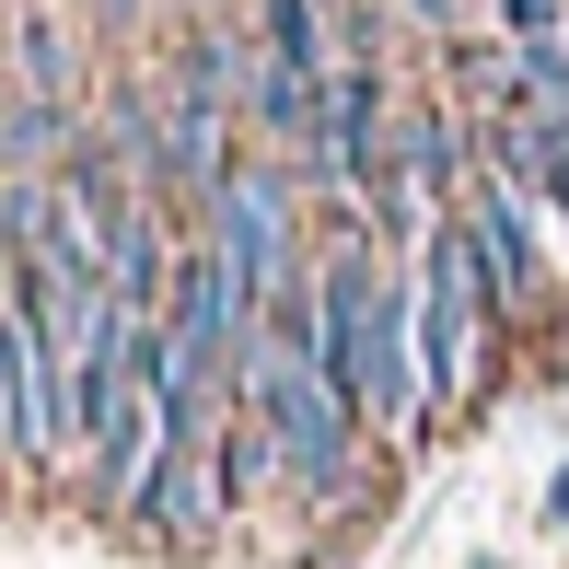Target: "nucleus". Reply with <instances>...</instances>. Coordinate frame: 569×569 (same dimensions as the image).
I'll list each match as a JSON object with an SVG mask.
<instances>
[{
  "mask_svg": "<svg viewBox=\"0 0 569 569\" xmlns=\"http://www.w3.org/2000/svg\"><path fill=\"white\" fill-rule=\"evenodd\" d=\"M93 23H106V36H140V0H82Z\"/></svg>",
  "mask_w": 569,
  "mask_h": 569,
  "instance_id": "obj_9",
  "label": "nucleus"
},
{
  "mask_svg": "<svg viewBox=\"0 0 569 569\" xmlns=\"http://www.w3.org/2000/svg\"><path fill=\"white\" fill-rule=\"evenodd\" d=\"M558 23H569V0H500V36L511 47H558Z\"/></svg>",
  "mask_w": 569,
  "mask_h": 569,
  "instance_id": "obj_8",
  "label": "nucleus"
},
{
  "mask_svg": "<svg viewBox=\"0 0 569 569\" xmlns=\"http://www.w3.org/2000/svg\"><path fill=\"white\" fill-rule=\"evenodd\" d=\"M547 210H558V221H569V187H558V198H547Z\"/></svg>",
  "mask_w": 569,
  "mask_h": 569,
  "instance_id": "obj_11",
  "label": "nucleus"
},
{
  "mask_svg": "<svg viewBox=\"0 0 569 569\" xmlns=\"http://www.w3.org/2000/svg\"><path fill=\"white\" fill-rule=\"evenodd\" d=\"M407 291H419V383H430V419H453L465 383H477V338H488V315H500L477 232H465V221H430Z\"/></svg>",
  "mask_w": 569,
  "mask_h": 569,
  "instance_id": "obj_2",
  "label": "nucleus"
},
{
  "mask_svg": "<svg viewBox=\"0 0 569 569\" xmlns=\"http://www.w3.org/2000/svg\"><path fill=\"white\" fill-rule=\"evenodd\" d=\"M210 477H221V511H244L256 488L279 477V442H268V419H256V407H232V419H221V442H210Z\"/></svg>",
  "mask_w": 569,
  "mask_h": 569,
  "instance_id": "obj_7",
  "label": "nucleus"
},
{
  "mask_svg": "<svg viewBox=\"0 0 569 569\" xmlns=\"http://www.w3.org/2000/svg\"><path fill=\"white\" fill-rule=\"evenodd\" d=\"M210 12H221V0H210Z\"/></svg>",
  "mask_w": 569,
  "mask_h": 569,
  "instance_id": "obj_13",
  "label": "nucleus"
},
{
  "mask_svg": "<svg viewBox=\"0 0 569 569\" xmlns=\"http://www.w3.org/2000/svg\"><path fill=\"white\" fill-rule=\"evenodd\" d=\"M453 221L477 232L500 315H535V302H547V232H535V198L511 187V174H488V163H477V187H465V210H453Z\"/></svg>",
  "mask_w": 569,
  "mask_h": 569,
  "instance_id": "obj_4",
  "label": "nucleus"
},
{
  "mask_svg": "<svg viewBox=\"0 0 569 569\" xmlns=\"http://www.w3.org/2000/svg\"><path fill=\"white\" fill-rule=\"evenodd\" d=\"M232 407H256L279 442V488H302V500H338L360 477V407L326 383V360H291L256 338L244 349V383H232Z\"/></svg>",
  "mask_w": 569,
  "mask_h": 569,
  "instance_id": "obj_1",
  "label": "nucleus"
},
{
  "mask_svg": "<svg viewBox=\"0 0 569 569\" xmlns=\"http://www.w3.org/2000/svg\"><path fill=\"white\" fill-rule=\"evenodd\" d=\"M326 23H338L326 0H256V47H268L279 70H315V82L338 70V36H326Z\"/></svg>",
  "mask_w": 569,
  "mask_h": 569,
  "instance_id": "obj_6",
  "label": "nucleus"
},
{
  "mask_svg": "<svg viewBox=\"0 0 569 569\" xmlns=\"http://www.w3.org/2000/svg\"><path fill=\"white\" fill-rule=\"evenodd\" d=\"M198 232H210V244L232 256V279L268 302L279 279H302V174L279 163V151H244V163H232V187L198 210Z\"/></svg>",
  "mask_w": 569,
  "mask_h": 569,
  "instance_id": "obj_3",
  "label": "nucleus"
},
{
  "mask_svg": "<svg viewBox=\"0 0 569 569\" xmlns=\"http://www.w3.org/2000/svg\"><path fill=\"white\" fill-rule=\"evenodd\" d=\"M477 569H500V558H477Z\"/></svg>",
  "mask_w": 569,
  "mask_h": 569,
  "instance_id": "obj_12",
  "label": "nucleus"
},
{
  "mask_svg": "<svg viewBox=\"0 0 569 569\" xmlns=\"http://www.w3.org/2000/svg\"><path fill=\"white\" fill-rule=\"evenodd\" d=\"M547 523H569V465H558V477H547Z\"/></svg>",
  "mask_w": 569,
  "mask_h": 569,
  "instance_id": "obj_10",
  "label": "nucleus"
},
{
  "mask_svg": "<svg viewBox=\"0 0 569 569\" xmlns=\"http://www.w3.org/2000/svg\"><path fill=\"white\" fill-rule=\"evenodd\" d=\"M12 93H36V106H82V47H70L59 12H23L12 23Z\"/></svg>",
  "mask_w": 569,
  "mask_h": 569,
  "instance_id": "obj_5",
  "label": "nucleus"
}]
</instances>
